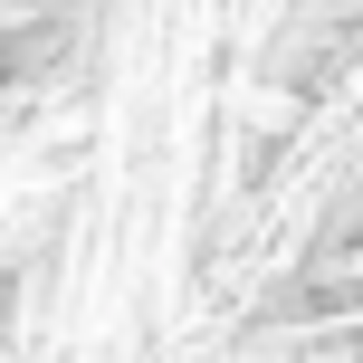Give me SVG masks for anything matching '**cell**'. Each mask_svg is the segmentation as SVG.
Returning a JSON list of instances; mask_svg holds the SVG:
<instances>
[{"instance_id":"6da1fadb","label":"cell","mask_w":363,"mask_h":363,"mask_svg":"<svg viewBox=\"0 0 363 363\" xmlns=\"http://www.w3.org/2000/svg\"><path fill=\"white\" fill-rule=\"evenodd\" d=\"M19 296H29V287H19V277H0V354L19 345Z\"/></svg>"},{"instance_id":"7a4b0ae2","label":"cell","mask_w":363,"mask_h":363,"mask_svg":"<svg viewBox=\"0 0 363 363\" xmlns=\"http://www.w3.org/2000/svg\"><path fill=\"white\" fill-rule=\"evenodd\" d=\"M0 106H10V86H0Z\"/></svg>"}]
</instances>
